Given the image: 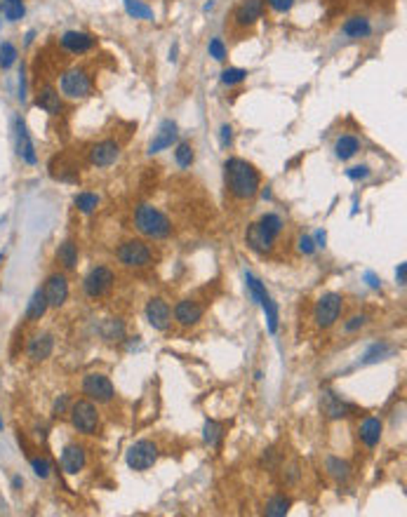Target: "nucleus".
<instances>
[{
	"label": "nucleus",
	"instance_id": "f257e3e1",
	"mask_svg": "<svg viewBox=\"0 0 407 517\" xmlns=\"http://www.w3.org/2000/svg\"><path fill=\"white\" fill-rule=\"evenodd\" d=\"M224 170H226L228 191L236 195L238 200L255 198L257 191H259V172L252 168L250 163H245L240 158H231L224 165Z\"/></svg>",
	"mask_w": 407,
	"mask_h": 517
},
{
	"label": "nucleus",
	"instance_id": "f03ea898",
	"mask_svg": "<svg viewBox=\"0 0 407 517\" xmlns=\"http://www.w3.org/2000/svg\"><path fill=\"white\" fill-rule=\"evenodd\" d=\"M135 223L137 228H139L141 233L148 235V238H168L172 233V226H170V219L163 214L160 210L151 205H141L139 210H137L135 214Z\"/></svg>",
	"mask_w": 407,
	"mask_h": 517
},
{
	"label": "nucleus",
	"instance_id": "7ed1b4c3",
	"mask_svg": "<svg viewBox=\"0 0 407 517\" xmlns=\"http://www.w3.org/2000/svg\"><path fill=\"white\" fill-rule=\"evenodd\" d=\"M71 423L78 433L92 435L99 426V412L92 405V400H78L71 407Z\"/></svg>",
	"mask_w": 407,
	"mask_h": 517
},
{
	"label": "nucleus",
	"instance_id": "20e7f679",
	"mask_svg": "<svg viewBox=\"0 0 407 517\" xmlns=\"http://www.w3.org/2000/svg\"><path fill=\"white\" fill-rule=\"evenodd\" d=\"M61 94H66L68 99H85V97L92 92V83L90 76L83 68H71L61 76Z\"/></svg>",
	"mask_w": 407,
	"mask_h": 517
},
{
	"label": "nucleus",
	"instance_id": "39448f33",
	"mask_svg": "<svg viewBox=\"0 0 407 517\" xmlns=\"http://www.w3.org/2000/svg\"><path fill=\"white\" fill-rule=\"evenodd\" d=\"M341 296L339 294H325L320 296V301L315 303V310H313V318H315V325L323 327V330H328L339 320L341 315Z\"/></svg>",
	"mask_w": 407,
	"mask_h": 517
},
{
	"label": "nucleus",
	"instance_id": "423d86ee",
	"mask_svg": "<svg viewBox=\"0 0 407 517\" xmlns=\"http://www.w3.org/2000/svg\"><path fill=\"white\" fill-rule=\"evenodd\" d=\"M118 258L120 263H125L130 268H144L151 263V250L141 240H128L125 245H120Z\"/></svg>",
	"mask_w": 407,
	"mask_h": 517
},
{
	"label": "nucleus",
	"instance_id": "0eeeda50",
	"mask_svg": "<svg viewBox=\"0 0 407 517\" xmlns=\"http://www.w3.org/2000/svg\"><path fill=\"white\" fill-rule=\"evenodd\" d=\"M158 458V447L148 440L135 442L128 452V465L132 470H148Z\"/></svg>",
	"mask_w": 407,
	"mask_h": 517
},
{
	"label": "nucleus",
	"instance_id": "6e6552de",
	"mask_svg": "<svg viewBox=\"0 0 407 517\" xmlns=\"http://www.w3.org/2000/svg\"><path fill=\"white\" fill-rule=\"evenodd\" d=\"M111 285H113V273H111V268H106V266L95 268V271L90 273L88 278H85V283H83L85 294H88L90 298L104 296L106 292L111 290Z\"/></svg>",
	"mask_w": 407,
	"mask_h": 517
},
{
	"label": "nucleus",
	"instance_id": "1a4fd4ad",
	"mask_svg": "<svg viewBox=\"0 0 407 517\" xmlns=\"http://www.w3.org/2000/svg\"><path fill=\"white\" fill-rule=\"evenodd\" d=\"M83 390L95 402H111L113 400V383L104 374H88L83 381Z\"/></svg>",
	"mask_w": 407,
	"mask_h": 517
},
{
	"label": "nucleus",
	"instance_id": "9d476101",
	"mask_svg": "<svg viewBox=\"0 0 407 517\" xmlns=\"http://www.w3.org/2000/svg\"><path fill=\"white\" fill-rule=\"evenodd\" d=\"M146 318H148V325L153 327V330L163 332L170 327V306L163 301V298H151V301L146 303Z\"/></svg>",
	"mask_w": 407,
	"mask_h": 517
},
{
	"label": "nucleus",
	"instance_id": "9b49d317",
	"mask_svg": "<svg viewBox=\"0 0 407 517\" xmlns=\"http://www.w3.org/2000/svg\"><path fill=\"white\" fill-rule=\"evenodd\" d=\"M320 407H323L325 416L328 418H341V416H348L355 407L348 405L346 400H341L337 393H332V390H325L323 393V400H320Z\"/></svg>",
	"mask_w": 407,
	"mask_h": 517
},
{
	"label": "nucleus",
	"instance_id": "f8f14e48",
	"mask_svg": "<svg viewBox=\"0 0 407 517\" xmlns=\"http://www.w3.org/2000/svg\"><path fill=\"white\" fill-rule=\"evenodd\" d=\"M120 148L116 141H99L97 146H92L90 151V163L97 165V168H108L118 160Z\"/></svg>",
	"mask_w": 407,
	"mask_h": 517
},
{
	"label": "nucleus",
	"instance_id": "ddd939ff",
	"mask_svg": "<svg viewBox=\"0 0 407 517\" xmlns=\"http://www.w3.org/2000/svg\"><path fill=\"white\" fill-rule=\"evenodd\" d=\"M45 298H48V306L59 308L68 296V283L64 275H52V278L45 283Z\"/></svg>",
	"mask_w": 407,
	"mask_h": 517
},
{
	"label": "nucleus",
	"instance_id": "4468645a",
	"mask_svg": "<svg viewBox=\"0 0 407 517\" xmlns=\"http://www.w3.org/2000/svg\"><path fill=\"white\" fill-rule=\"evenodd\" d=\"M14 128H17V153H19V158L28 165H36V160H38L36 148H33V143H31V136H28V132H26L24 120L17 118Z\"/></svg>",
	"mask_w": 407,
	"mask_h": 517
},
{
	"label": "nucleus",
	"instance_id": "2eb2a0df",
	"mask_svg": "<svg viewBox=\"0 0 407 517\" xmlns=\"http://www.w3.org/2000/svg\"><path fill=\"white\" fill-rule=\"evenodd\" d=\"M97 40L90 36V33H83V31H68L61 36V45L73 52V54H83V52H90L95 48Z\"/></svg>",
	"mask_w": 407,
	"mask_h": 517
},
{
	"label": "nucleus",
	"instance_id": "dca6fc26",
	"mask_svg": "<svg viewBox=\"0 0 407 517\" xmlns=\"http://www.w3.org/2000/svg\"><path fill=\"white\" fill-rule=\"evenodd\" d=\"M175 318L179 325H196L200 318H203V306H200L198 301H191V298H184V301L177 303L175 308Z\"/></svg>",
	"mask_w": 407,
	"mask_h": 517
},
{
	"label": "nucleus",
	"instance_id": "f3484780",
	"mask_svg": "<svg viewBox=\"0 0 407 517\" xmlns=\"http://www.w3.org/2000/svg\"><path fill=\"white\" fill-rule=\"evenodd\" d=\"M264 14V0H245L236 10V21L240 26H250Z\"/></svg>",
	"mask_w": 407,
	"mask_h": 517
},
{
	"label": "nucleus",
	"instance_id": "a211bd4d",
	"mask_svg": "<svg viewBox=\"0 0 407 517\" xmlns=\"http://www.w3.org/2000/svg\"><path fill=\"white\" fill-rule=\"evenodd\" d=\"M83 465H85V449L78 445H68L64 454H61V468L68 475H76L78 470H83Z\"/></svg>",
	"mask_w": 407,
	"mask_h": 517
},
{
	"label": "nucleus",
	"instance_id": "6ab92c4d",
	"mask_svg": "<svg viewBox=\"0 0 407 517\" xmlns=\"http://www.w3.org/2000/svg\"><path fill=\"white\" fill-rule=\"evenodd\" d=\"M175 141H177V125L172 123V120H165V123L160 125L156 139L148 146V153H158V151H163V148H170Z\"/></svg>",
	"mask_w": 407,
	"mask_h": 517
},
{
	"label": "nucleus",
	"instance_id": "aec40b11",
	"mask_svg": "<svg viewBox=\"0 0 407 517\" xmlns=\"http://www.w3.org/2000/svg\"><path fill=\"white\" fill-rule=\"evenodd\" d=\"M248 245L255 252H261V254H264V252H271L273 238L266 231H264L259 223H252V226L248 228Z\"/></svg>",
	"mask_w": 407,
	"mask_h": 517
},
{
	"label": "nucleus",
	"instance_id": "412c9836",
	"mask_svg": "<svg viewBox=\"0 0 407 517\" xmlns=\"http://www.w3.org/2000/svg\"><path fill=\"white\" fill-rule=\"evenodd\" d=\"M358 433H360V440H363L368 447H377V445H379V440H381V421L377 416L365 418V421L360 423Z\"/></svg>",
	"mask_w": 407,
	"mask_h": 517
},
{
	"label": "nucleus",
	"instance_id": "4be33fe9",
	"mask_svg": "<svg viewBox=\"0 0 407 517\" xmlns=\"http://www.w3.org/2000/svg\"><path fill=\"white\" fill-rule=\"evenodd\" d=\"M36 106L43 108L45 113H50V116H57V113L61 111V99H59V92L52 90V88H45L38 92L36 97Z\"/></svg>",
	"mask_w": 407,
	"mask_h": 517
},
{
	"label": "nucleus",
	"instance_id": "5701e85b",
	"mask_svg": "<svg viewBox=\"0 0 407 517\" xmlns=\"http://www.w3.org/2000/svg\"><path fill=\"white\" fill-rule=\"evenodd\" d=\"M54 348V341L50 334H43V336H36L31 343H28V358L33 362H40L45 358H50V353H52Z\"/></svg>",
	"mask_w": 407,
	"mask_h": 517
},
{
	"label": "nucleus",
	"instance_id": "b1692460",
	"mask_svg": "<svg viewBox=\"0 0 407 517\" xmlns=\"http://www.w3.org/2000/svg\"><path fill=\"white\" fill-rule=\"evenodd\" d=\"M57 258H59V263L66 268V271L76 268V263H78V247H76V243H71V240L61 243L59 250H57Z\"/></svg>",
	"mask_w": 407,
	"mask_h": 517
},
{
	"label": "nucleus",
	"instance_id": "393cba45",
	"mask_svg": "<svg viewBox=\"0 0 407 517\" xmlns=\"http://www.w3.org/2000/svg\"><path fill=\"white\" fill-rule=\"evenodd\" d=\"M370 21L365 19V17H353V19H348L346 24H344V33H346L348 38H365L370 36Z\"/></svg>",
	"mask_w": 407,
	"mask_h": 517
},
{
	"label": "nucleus",
	"instance_id": "a878e982",
	"mask_svg": "<svg viewBox=\"0 0 407 517\" xmlns=\"http://www.w3.org/2000/svg\"><path fill=\"white\" fill-rule=\"evenodd\" d=\"M335 151H337V158L348 160V158H353V155L360 151V141L355 139V136L346 134V136H341V139L335 143Z\"/></svg>",
	"mask_w": 407,
	"mask_h": 517
},
{
	"label": "nucleus",
	"instance_id": "bb28decb",
	"mask_svg": "<svg viewBox=\"0 0 407 517\" xmlns=\"http://www.w3.org/2000/svg\"><path fill=\"white\" fill-rule=\"evenodd\" d=\"M45 310H48V298H45V292L38 290L36 294L31 296V303H28V320H40L45 315Z\"/></svg>",
	"mask_w": 407,
	"mask_h": 517
},
{
	"label": "nucleus",
	"instance_id": "cd10ccee",
	"mask_svg": "<svg viewBox=\"0 0 407 517\" xmlns=\"http://www.w3.org/2000/svg\"><path fill=\"white\" fill-rule=\"evenodd\" d=\"M0 10H3V14H5V19H8V21H19L26 12L24 0H3Z\"/></svg>",
	"mask_w": 407,
	"mask_h": 517
},
{
	"label": "nucleus",
	"instance_id": "c85d7f7f",
	"mask_svg": "<svg viewBox=\"0 0 407 517\" xmlns=\"http://www.w3.org/2000/svg\"><path fill=\"white\" fill-rule=\"evenodd\" d=\"M125 10L135 19H153V10L141 3V0H125Z\"/></svg>",
	"mask_w": 407,
	"mask_h": 517
},
{
	"label": "nucleus",
	"instance_id": "c756f323",
	"mask_svg": "<svg viewBox=\"0 0 407 517\" xmlns=\"http://www.w3.org/2000/svg\"><path fill=\"white\" fill-rule=\"evenodd\" d=\"M288 510H290V498H285V496H273L271 501L266 503L268 517H283V515H288Z\"/></svg>",
	"mask_w": 407,
	"mask_h": 517
},
{
	"label": "nucleus",
	"instance_id": "7c9ffc66",
	"mask_svg": "<svg viewBox=\"0 0 407 517\" xmlns=\"http://www.w3.org/2000/svg\"><path fill=\"white\" fill-rule=\"evenodd\" d=\"M259 226H261L268 235H271L273 240H276L278 233L283 231V219H280L278 214H264L261 221H259Z\"/></svg>",
	"mask_w": 407,
	"mask_h": 517
},
{
	"label": "nucleus",
	"instance_id": "2f4dec72",
	"mask_svg": "<svg viewBox=\"0 0 407 517\" xmlns=\"http://www.w3.org/2000/svg\"><path fill=\"white\" fill-rule=\"evenodd\" d=\"M97 205H99V198H97L95 193H78L76 195V207H78L80 212H85V214L95 212Z\"/></svg>",
	"mask_w": 407,
	"mask_h": 517
},
{
	"label": "nucleus",
	"instance_id": "473e14b6",
	"mask_svg": "<svg viewBox=\"0 0 407 517\" xmlns=\"http://www.w3.org/2000/svg\"><path fill=\"white\" fill-rule=\"evenodd\" d=\"M101 334H104V338H108V341H113V338H123V334H125V327H123V323L120 320H106V325H104V330H101Z\"/></svg>",
	"mask_w": 407,
	"mask_h": 517
},
{
	"label": "nucleus",
	"instance_id": "72a5a7b5",
	"mask_svg": "<svg viewBox=\"0 0 407 517\" xmlns=\"http://www.w3.org/2000/svg\"><path fill=\"white\" fill-rule=\"evenodd\" d=\"M17 61V48L12 43H3L0 45V66L10 68Z\"/></svg>",
	"mask_w": 407,
	"mask_h": 517
},
{
	"label": "nucleus",
	"instance_id": "f704fd0d",
	"mask_svg": "<svg viewBox=\"0 0 407 517\" xmlns=\"http://www.w3.org/2000/svg\"><path fill=\"white\" fill-rule=\"evenodd\" d=\"M175 158H177V163H179V168H191V163H193V148H191V143H179V148H177Z\"/></svg>",
	"mask_w": 407,
	"mask_h": 517
},
{
	"label": "nucleus",
	"instance_id": "c9c22d12",
	"mask_svg": "<svg viewBox=\"0 0 407 517\" xmlns=\"http://www.w3.org/2000/svg\"><path fill=\"white\" fill-rule=\"evenodd\" d=\"M248 287H250L252 296H255L259 303H264V301H268V298H271V296H268V292L264 290V285L257 278H252V275H248Z\"/></svg>",
	"mask_w": 407,
	"mask_h": 517
},
{
	"label": "nucleus",
	"instance_id": "e433bc0d",
	"mask_svg": "<svg viewBox=\"0 0 407 517\" xmlns=\"http://www.w3.org/2000/svg\"><path fill=\"white\" fill-rule=\"evenodd\" d=\"M245 78H248V71H243V68H226V71L221 73V80H224L226 85L243 83Z\"/></svg>",
	"mask_w": 407,
	"mask_h": 517
},
{
	"label": "nucleus",
	"instance_id": "4c0bfd02",
	"mask_svg": "<svg viewBox=\"0 0 407 517\" xmlns=\"http://www.w3.org/2000/svg\"><path fill=\"white\" fill-rule=\"evenodd\" d=\"M219 430H221V428L217 426L215 421H208V423H205V440H208L212 447L219 445V435H221Z\"/></svg>",
	"mask_w": 407,
	"mask_h": 517
},
{
	"label": "nucleus",
	"instance_id": "58836bf2",
	"mask_svg": "<svg viewBox=\"0 0 407 517\" xmlns=\"http://www.w3.org/2000/svg\"><path fill=\"white\" fill-rule=\"evenodd\" d=\"M328 468H330L332 475H337V478H346V475H348V465L344 461H339V458H330Z\"/></svg>",
	"mask_w": 407,
	"mask_h": 517
},
{
	"label": "nucleus",
	"instance_id": "ea45409f",
	"mask_svg": "<svg viewBox=\"0 0 407 517\" xmlns=\"http://www.w3.org/2000/svg\"><path fill=\"white\" fill-rule=\"evenodd\" d=\"M210 54L215 57L217 61H224V59H226V48H224V43H221L219 38H215V40L210 43Z\"/></svg>",
	"mask_w": 407,
	"mask_h": 517
},
{
	"label": "nucleus",
	"instance_id": "a19ab883",
	"mask_svg": "<svg viewBox=\"0 0 407 517\" xmlns=\"http://www.w3.org/2000/svg\"><path fill=\"white\" fill-rule=\"evenodd\" d=\"M33 470H36L38 478H48L50 475V463L45 461V458H33Z\"/></svg>",
	"mask_w": 407,
	"mask_h": 517
},
{
	"label": "nucleus",
	"instance_id": "79ce46f5",
	"mask_svg": "<svg viewBox=\"0 0 407 517\" xmlns=\"http://www.w3.org/2000/svg\"><path fill=\"white\" fill-rule=\"evenodd\" d=\"M348 176H351V179H368V176H370V168H365V165L351 168V170H348Z\"/></svg>",
	"mask_w": 407,
	"mask_h": 517
},
{
	"label": "nucleus",
	"instance_id": "37998d69",
	"mask_svg": "<svg viewBox=\"0 0 407 517\" xmlns=\"http://www.w3.org/2000/svg\"><path fill=\"white\" fill-rule=\"evenodd\" d=\"M268 5H271L276 12H288L292 5H295V0H268Z\"/></svg>",
	"mask_w": 407,
	"mask_h": 517
},
{
	"label": "nucleus",
	"instance_id": "c03bdc74",
	"mask_svg": "<svg viewBox=\"0 0 407 517\" xmlns=\"http://www.w3.org/2000/svg\"><path fill=\"white\" fill-rule=\"evenodd\" d=\"M299 250L304 252V254H313V252H315V243H313L311 238H308V235H301V238H299Z\"/></svg>",
	"mask_w": 407,
	"mask_h": 517
},
{
	"label": "nucleus",
	"instance_id": "a18cd8bd",
	"mask_svg": "<svg viewBox=\"0 0 407 517\" xmlns=\"http://www.w3.org/2000/svg\"><path fill=\"white\" fill-rule=\"evenodd\" d=\"M365 323H368V318H365V315H353V318L346 323V332H355L358 327H363Z\"/></svg>",
	"mask_w": 407,
	"mask_h": 517
},
{
	"label": "nucleus",
	"instance_id": "49530a36",
	"mask_svg": "<svg viewBox=\"0 0 407 517\" xmlns=\"http://www.w3.org/2000/svg\"><path fill=\"white\" fill-rule=\"evenodd\" d=\"M231 128H228V125H224V128H221V143H224V146H228V143H231Z\"/></svg>",
	"mask_w": 407,
	"mask_h": 517
},
{
	"label": "nucleus",
	"instance_id": "de8ad7c7",
	"mask_svg": "<svg viewBox=\"0 0 407 517\" xmlns=\"http://www.w3.org/2000/svg\"><path fill=\"white\" fill-rule=\"evenodd\" d=\"M395 275H398V285H405V275H407V266H405V263H400L398 273H395Z\"/></svg>",
	"mask_w": 407,
	"mask_h": 517
},
{
	"label": "nucleus",
	"instance_id": "09e8293b",
	"mask_svg": "<svg viewBox=\"0 0 407 517\" xmlns=\"http://www.w3.org/2000/svg\"><path fill=\"white\" fill-rule=\"evenodd\" d=\"M365 280H368V285H370V287H375V290H377V287H379V280H377V275H375V273H370V271H368V273H365Z\"/></svg>",
	"mask_w": 407,
	"mask_h": 517
},
{
	"label": "nucleus",
	"instance_id": "8fccbe9b",
	"mask_svg": "<svg viewBox=\"0 0 407 517\" xmlns=\"http://www.w3.org/2000/svg\"><path fill=\"white\" fill-rule=\"evenodd\" d=\"M64 407H66V398H61V402H57V407H54V414L59 416L61 412H64Z\"/></svg>",
	"mask_w": 407,
	"mask_h": 517
},
{
	"label": "nucleus",
	"instance_id": "3c124183",
	"mask_svg": "<svg viewBox=\"0 0 407 517\" xmlns=\"http://www.w3.org/2000/svg\"><path fill=\"white\" fill-rule=\"evenodd\" d=\"M315 243H318L320 247L325 245V233H323V231H318V233H315Z\"/></svg>",
	"mask_w": 407,
	"mask_h": 517
},
{
	"label": "nucleus",
	"instance_id": "603ef678",
	"mask_svg": "<svg viewBox=\"0 0 407 517\" xmlns=\"http://www.w3.org/2000/svg\"><path fill=\"white\" fill-rule=\"evenodd\" d=\"M0 428H3V418H0Z\"/></svg>",
	"mask_w": 407,
	"mask_h": 517
},
{
	"label": "nucleus",
	"instance_id": "864d4df0",
	"mask_svg": "<svg viewBox=\"0 0 407 517\" xmlns=\"http://www.w3.org/2000/svg\"><path fill=\"white\" fill-rule=\"evenodd\" d=\"M0 12H3V10H0Z\"/></svg>",
	"mask_w": 407,
	"mask_h": 517
}]
</instances>
